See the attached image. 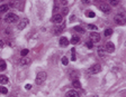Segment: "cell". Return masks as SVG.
<instances>
[{
    "mask_svg": "<svg viewBox=\"0 0 126 97\" xmlns=\"http://www.w3.org/2000/svg\"><path fill=\"white\" fill-rule=\"evenodd\" d=\"M89 39L90 41L94 44V42H99L100 40V35L98 32H91V34L89 35Z\"/></svg>",
    "mask_w": 126,
    "mask_h": 97,
    "instance_id": "4",
    "label": "cell"
},
{
    "mask_svg": "<svg viewBox=\"0 0 126 97\" xmlns=\"http://www.w3.org/2000/svg\"><path fill=\"white\" fill-rule=\"evenodd\" d=\"M63 28H64V25L63 26H60V27H55L54 28V35H59V34H61L62 32V30H63Z\"/></svg>",
    "mask_w": 126,
    "mask_h": 97,
    "instance_id": "14",
    "label": "cell"
},
{
    "mask_svg": "<svg viewBox=\"0 0 126 97\" xmlns=\"http://www.w3.org/2000/svg\"><path fill=\"white\" fill-rule=\"evenodd\" d=\"M84 15H86V17H88V18H94V17L96 16V13H95L92 10H87Z\"/></svg>",
    "mask_w": 126,
    "mask_h": 97,
    "instance_id": "16",
    "label": "cell"
},
{
    "mask_svg": "<svg viewBox=\"0 0 126 97\" xmlns=\"http://www.w3.org/2000/svg\"><path fill=\"white\" fill-rule=\"evenodd\" d=\"M68 63H69V60H68V58H67V57H63V58H62V64H63V65L67 66V65H68Z\"/></svg>",
    "mask_w": 126,
    "mask_h": 97,
    "instance_id": "26",
    "label": "cell"
},
{
    "mask_svg": "<svg viewBox=\"0 0 126 97\" xmlns=\"http://www.w3.org/2000/svg\"><path fill=\"white\" fill-rule=\"evenodd\" d=\"M0 93L3 94V95H6L7 93H8V89L6 88V87H3V86H0Z\"/></svg>",
    "mask_w": 126,
    "mask_h": 97,
    "instance_id": "23",
    "label": "cell"
},
{
    "mask_svg": "<svg viewBox=\"0 0 126 97\" xmlns=\"http://www.w3.org/2000/svg\"><path fill=\"white\" fill-rule=\"evenodd\" d=\"M104 34H105V36H106V37H109V36H112V34H113V29H112V28H108V29H106Z\"/></svg>",
    "mask_w": 126,
    "mask_h": 97,
    "instance_id": "21",
    "label": "cell"
},
{
    "mask_svg": "<svg viewBox=\"0 0 126 97\" xmlns=\"http://www.w3.org/2000/svg\"><path fill=\"white\" fill-rule=\"evenodd\" d=\"M73 29H74V30H75L77 32H81V34H83V32H84L83 28H82V27H80V26H75Z\"/></svg>",
    "mask_w": 126,
    "mask_h": 97,
    "instance_id": "22",
    "label": "cell"
},
{
    "mask_svg": "<svg viewBox=\"0 0 126 97\" xmlns=\"http://www.w3.org/2000/svg\"><path fill=\"white\" fill-rule=\"evenodd\" d=\"M27 54H28V49H23L22 51H20V55H22V57H26Z\"/></svg>",
    "mask_w": 126,
    "mask_h": 97,
    "instance_id": "25",
    "label": "cell"
},
{
    "mask_svg": "<svg viewBox=\"0 0 126 97\" xmlns=\"http://www.w3.org/2000/svg\"><path fill=\"white\" fill-rule=\"evenodd\" d=\"M71 59H72V61H74L75 59H77V57H75V49L74 48H72V50H71Z\"/></svg>",
    "mask_w": 126,
    "mask_h": 97,
    "instance_id": "24",
    "label": "cell"
},
{
    "mask_svg": "<svg viewBox=\"0 0 126 97\" xmlns=\"http://www.w3.org/2000/svg\"><path fill=\"white\" fill-rule=\"evenodd\" d=\"M65 97H79V94L75 90H69L65 94Z\"/></svg>",
    "mask_w": 126,
    "mask_h": 97,
    "instance_id": "11",
    "label": "cell"
},
{
    "mask_svg": "<svg viewBox=\"0 0 126 97\" xmlns=\"http://www.w3.org/2000/svg\"><path fill=\"white\" fill-rule=\"evenodd\" d=\"M46 78H47V74L45 73V71H41V73H38L37 75H36V84L37 85H42L43 83H45Z\"/></svg>",
    "mask_w": 126,
    "mask_h": 97,
    "instance_id": "1",
    "label": "cell"
},
{
    "mask_svg": "<svg viewBox=\"0 0 126 97\" xmlns=\"http://www.w3.org/2000/svg\"><path fill=\"white\" fill-rule=\"evenodd\" d=\"M3 46H5V42H3L2 39H0V48H2Z\"/></svg>",
    "mask_w": 126,
    "mask_h": 97,
    "instance_id": "30",
    "label": "cell"
},
{
    "mask_svg": "<svg viewBox=\"0 0 126 97\" xmlns=\"http://www.w3.org/2000/svg\"><path fill=\"white\" fill-rule=\"evenodd\" d=\"M88 71L90 74H92V75H95V74H99L100 71H101V66L100 65H94L91 68H89Z\"/></svg>",
    "mask_w": 126,
    "mask_h": 97,
    "instance_id": "6",
    "label": "cell"
},
{
    "mask_svg": "<svg viewBox=\"0 0 126 97\" xmlns=\"http://www.w3.org/2000/svg\"><path fill=\"white\" fill-rule=\"evenodd\" d=\"M30 63V59L28 57H22L19 59V65L20 66H27Z\"/></svg>",
    "mask_w": 126,
    "mask_h": 97,
    "instance_id": "9",
    "label": "cell"
},
{
    "mask_svg": "<svg viewBox=\"0 0 126 97\" xmlns=\"http://www.w3.org/2000/svg\"><path fill=\"white\" fill-rule=\"evenodd\" d=\"M9 81L8 77L5 76V75H0V84H7Z\"/></svg>",
    "mask_w": 126,
    "mask_h": 97,
    "instance_id": "13",
    "label": "cell"
},
{
    "mask_svg": "<svg viewBox=\"0 0 126 97\" xmlns=\"http://www.w3.org/2000/svg\"><path fill=\"white\" fill-rule=\"evenodd\" d=\"M104 49H105V51H107V53H113L114 50H115V45L112 41H107L106 45H105Z\"/></svg>",
    "mask_w": 126,
    "mask_h": 97,
    "instance_id": "5",
    "label": "cell"
},
{
    "mask_svg": "<svg viewBox=\"0 0 126 97\" xmlns=\"http://www.w3.org/2000/svg\"><path fill=\"white\" fill-rule=\"evenodd\" d=\"M6 34H11V29L10 28H7V29H6Z\"/></svg>",
    "mask_w": 126,
    "mask_h": 97,
    "instance_id": "32",
    "label": "cell"
},
{
    "mask_svg": "<svg viewBox=\"0 0 126 97\" xmlns=\"http://www.w3.org/2000/svg\"><path fill=\"white\" fill-rule=\"evenodd\" d=\"M28 25V19H22L20 21H18V30H23L25 27Z\"/></svg>",
    "mask_w": 126,
    "mask_h": 97,
    "instance_id": "8",
    "label": "cell"
},
{
    "mask_svg": "<svg viewBox=\"0 0 126 97\" xmlns=\"http://www.w3.org/2000/svg\"><path fill=\"white\" fill-rule=\"evenodd\" d=\"M3 20L6 21V22H8V24H14V22H16V21H18V16L17 15H15V13H7L5 16V18H3Z\"/></svg>",
    "mask_w": 126,
    "mask_h": 97,
    "instance_id": "3",
    "label": "cell"
},
{
    "mask_svg": "<svg viewBox=\"0 0 126 97\" xmlns=\"http://www.w3.org/2000/svg\"><path fill=\"white\" fill-rule=\"evenodd\" d=\"M114 21L116 25H125V13L124 12H118L114 17Z\"/></svg>",
    "mask_w": 126,
    "mask_h": 97,
    "instance_id": "2",
    "label": "cell"
},
{
    "mask_svg": "<svg viewBox=\"0 0 126 97\" xmlns=\"http://www.w3.org/2000/svg\"><path fill=\"white\" fill-rule=\"evenodd\" d=\"M87 28H88V29H91V30H97V27L94 26V25H88V26H87Z\"/></svg>",
    "mask_w": 126,
    "mask_h": 97,
    "instance_id": "27",
    "label": "cell"
},
{
    "mask_svg": "<svg viewBox=\"0 0 126 97\" xmlns=\"http://www.w3.org/2000/svg\"><path fill=\"white\" fill-rule=\"evenodd\" d=\"M99 9L105 13H109L110 12V7L108 6V3H100Z\"/></svg>",
    "mask_w": 126,
    "mask_h": 97,
    "instance_id": "7",
    "label": "cell"
},
{
    "mask_svg": "<svg viewBox=\"0 0 126 97\" xmlns=\"http://www.w3.org/2000/svg\"><path fill=\"white\" fill-rule=\"evenodd\" d=\"M25 88H26V89H30V88H32V85H26V86H25Z\"/></svg>",
    "mask_w": 126,
    "mask_h": 97,
    "instance_id": "33",
    "label": "cell"
},
{
    "mask_svg": "<svg viewBox=\"0 0 126 97\" xmlns=\"http://www.w3.org/2000/svg\"><path fill=\"white\" fill-rule=\"evenodd\" d=\"M72 85H73V87H74V88H81V84H80V81L77 80V79L72 81Z\"/></svg>",
    "mask_w": 126,
    "mask_h": 97,
    "instance_id": "20",
    "label": "cell"
},
{
    "mask_svg": "<svg viewBox=\"0 0 126 97\" xmlns=\"http://www.w3.org/2000/svg\"><path fill=\"white\" fill-rule=\"evenodd\" d=\"M7 68V65H6V61L0 59V71H3L5 69Z\"/></svg>",
    "mask_w": 126,
    "mask_h": 97,
    "instance_id": "17",
    "label": "cell"
},
{
    "mask_svg": "<svg viewBox=\"0 0 126 97\" xmlns=\"http://www.w3.org/2000/svg\"><path fill=\"white\" fill-rule=\"evenodd\" d=\"M86 46H87V47H88V48H90V49H91V48L94 47V44H92L91 41H88V42H87V44H86Z\"/></svg>",
    "mask_w": 126,
    "mask_h": 97,
    "instance_id": "28",
    "label": "cell"
},
{
    "mask_svg": "<svg viewBox=\"0 0 126 97\" xmlns=\"http://www.w3.org/2000/svg\"><path fill=\"white\" fill-rule=\"evenodd\" d=\"M68 12H69V10H68V8H64L63 10H62V13H63V16H65V15H68Z\"/></svg>",
    "mask_w": 126,
    "mask_h": 97,
    "instance_id": "29",
    "label": "cell"
},
{
    "mask_svg": "<svg viewBox=\"0 0 126 97\" xmlns=\"http://www.w3.org/2000/svg\"><path fill=\"white\" fill-rule=\"evenodd\" d=\"M105 53H106V51H105L104 47H101V46H100V47H98V55H99L101 58L105 57Z\"/></svg>",
    "mask_w": 126,
    "mask_h": 97,
    "instance_id": "15",
    "label": "cell"
},
{
    "mask_svg": "<svg viewBox=\"0 0 126 97\" xmlns=\"http://www.w3.org/2000/svg\"><path fill=\"white\" fill-rule=\"evenodd\" d=\"M79 41H80V38H79V36H72V39H71V42H72V45L78 44Z\"/></svg>",
    "mask_w": 126,
    "mask_h": 97,
    "instance_id": "19",
    "label": "cell"
},
{
    "mask_svg": "<svg viewBox=\"0 0 126 97\" xmlns=\"http://www.w3.org/2000/svg\"><path fill=\"white\" fill-rule=\"evenodd\" d=\"M52 21L54 24H60V22H62V16L61 15H54L53 18H52Z\"/></svg>",
    "mask_w": 126,
    "mask_h": 97,
    "instance_id": "10",
    "label": "cell"
},
{
    "mask_svg": "<svg viewBox=\"0 0 126 97\" xmlns=\"http://www.w3.org/2000/svg\"><path fill=\"white\" fill-rule=\"evenodd\" d=\"M9 10V5H2L0 6V12H6Z\"/></svg>",
    "mask_w": 126,
    "mask_h": 97,
    "instance_id": "18",
    "label": "cell"
},
{
    "mask_svg": "<svg viewBox=\"0 0 126 97\" xmlns=\"http://www.w3.org/2000/svg\"><path fill=\"white\" fill-rule=\"evenodd\" d=\"M110 5H112V6H117L118 5V1H112V2H110Z\"/></svg>",
    "mask_w": 126,
    "mask_h": 97,
    "instance_id": "31",
    "label": "cell"
},
{
    "mask_svg": "<svg viewBox=\"0 0 126 97\" xmlns=\"http://www.w3.org/2000/svg\"><path fill=\"white\" fill-rule=\"evenodd\" d=\"M60 45L61 46H68L69 45V40H68L67 37H62V38H60Z\"/></svg>",
    "mask_w": 126,
    "mask_h": 97,
    "instance_id": "12",
    "label": "cell"
}]
</instances>
